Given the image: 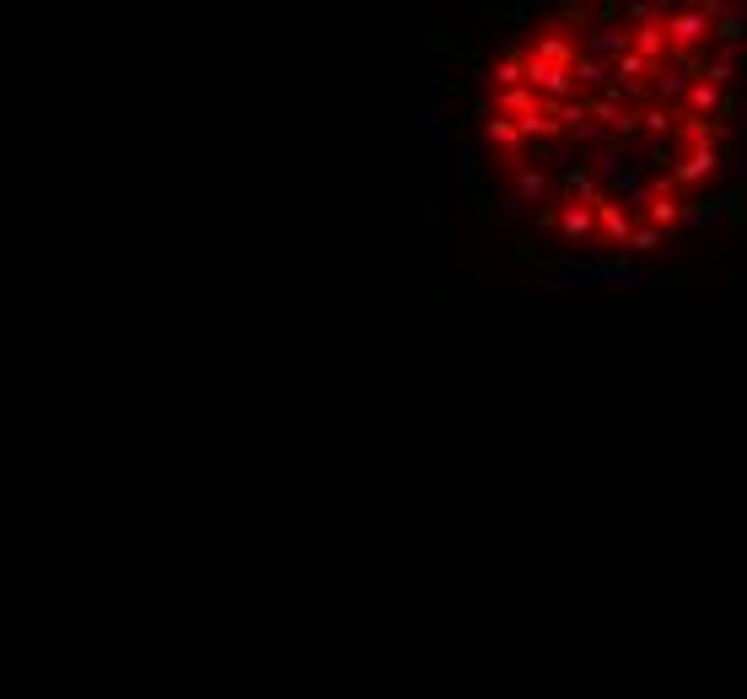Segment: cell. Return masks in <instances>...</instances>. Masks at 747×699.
<instances>
[{
  "instance_id": "1",
  "label": "cell",
  "mask_w": 747,
  "mask_h": 699,
  "mask_svg": "<svg viewBox=\"0 0 747 699\" xmlns=\"http://www.w3.org/2000/svg\"><path fill=\"white\" fill-rule=\"evenodd\" d=\"M705 27H710V11H683V17L667 22V44L672 49H694L699 38H705Z\"/></svg>"
},
{
  "instance_id": "2",
  "label": "cell",
  "mask_w": 747,
  "mask_h": 699,
  "mask_svg": "<svg viewBox=\"0 0 747 699\" xmlns=\"http://www.w3.org/2000/svg\"><path fill=\"white\" fill-rule=\"evenodd\" d=\"M597 221H602V232H608L613 242L629 237V221L619 216V205H608V199H597Z\"/></svg>"
},
{
  "instance_id": "3",
  "label": "cell",
  "mask_w": 747,
  "mask_h": 699,
  "mask_svg": "<svg viewBox=\"0 0 747 699\" xmlns=\"http://www.w3.org/2000/svg\"><path fill=\"white\" fill-rule=\"evenodd\" d=\"M565 232H570V237H586V232H592V216H586V210H570V216H565Z\"/></svg>"
}]
</instances>
